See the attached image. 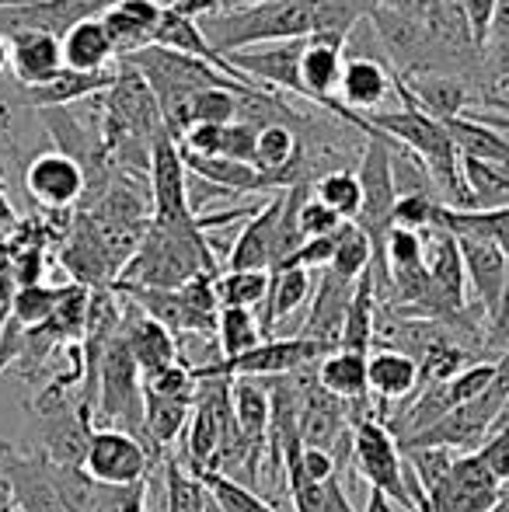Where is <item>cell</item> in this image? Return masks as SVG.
Segmentation results:
<instances>
[{
    "label": "cell",
    "instance_id": "obj_1",
    "mask_svg": "<svg viewBox=\"0 0 509 512\" xmlns=\"http://www.w3.org/2000/svg\"><path fill=\"white\" fill-rule=\"evenodd\" d=\"M199 28L217 53L272 46V42H297L325 32L321 0H279V4L234 7L199 18Z\"/></svg>",
    "mask_w": 509,
    "mask_h": 512
},
{
    "label": "cell",
    "instance_id": "obj_2",
    "mask_svg": "<svg viewBox=\"0 0 509 512\" xmlns=\"http://www.w3.org/2000/svg\"><path fill=\"white\" fill-rule=\"evenodd\" d=\"M95 418L102 429H123L143 439V373L129 356L126 338L116 335L98 370Z\"/></svg>",
    "mask_w": 509,
    "mask_h": 512
},
{
    "label": "cell",
    "instance_id": "obj_3",
    "mask_svg": "<svg viewBox=\"0 0 509 512\" xmlns=\"http://www.w3.org/2000/svg\"><path fill=\"white\" fill-rule=\"evenodd\" d=\"M328 352L321 345L307 342V338L293 335V338H265L255 349H248L238 359H213V363L192 366L196 380L203 377H224V380H276V377H290L300 373L307 366H318Z\"/></svg>",
    "mask_w": 509,
    "mask_h": 512
},
{
    "label": "cell",
    "instance_id": "obj_4",
    "mask_svg": "<svg viewBox=\"0 0 509 512\" xmlns=\"http://www.w3.org/2000/svg\"><path fill=\"white\" fill-rule=\"evenodd\" d=\"M353 471L360 474L370 488H377L387 499L398 502L405 512H415L412 495H408V481H405V453H401L394 432L377 418V411L363 418V422H356Z\"/></svg>",
    "mask_w": 509,
    "mask_h": 512
},
{
    "label": "cell",
    "instance_id": "obj_5",
    "mask_svg": "<svg viewBox=\"0 0 509 512\" xmlns=\"http://www.w3.org/2000/svg\"><path fill=\"white\" fill-rule=\"evenodd\" d=\"M150 223L154 227H192L199 213H192L189 203V168L182 161V147L171 133H164L150 150Z\"/></svg>",
    "mask_w": 509,
    "mask_h": 512
},
{
    "label": "cell",
    "instance_id": "obj_6",
    "mask_svg": "<svg viewBox=\"0 0 509 512\" xmlns=\"http://www.w3.org/2000/svg\"><path fill=\"white\" fill-rule=\"evenodd\" d=\"M0 485L11 495L14 512H67L53 478V460L42 450L0 443Z\"/></svg>",
    "mask_w": 509,
    "mask_h": 512
},
{
    "label": "cell",
    "instance_id": "obj_7",
    "mask_svg": "<svg viewBox=\"0 0 509 512\" xmlns=\"http://www.w3.org/2000/svg\"><path fill=\"white\" fill-rule=\"evenodd\" d=\"M161 460L154 457V450L147 446V439L133 436L123 429H95L84 457V474L98 485H136L147 481V471L157 467Z\"/></svg>",
    "mask_w": 509,
    "mask_h": 512
},
{
    "label": "cell",
    "instance_id": "obj_8",
    "mask_svg": "<svg viewBox=\"0 0 509 512\" xmlns=\"http://www.w3.org/2000/svg\"><path fill=\"white\" fill-rule=\"evenodd\" d=\"M506 488L492 478L478 453H461L450 478L433 495H419L415 512H492L499 506Z\"/></svg>",
    "mask_w": 509,
    "mask_h": 512
},
{
    "label": "cell",
    "instance_id": "obj_9",
    "mask_svg": "<svg viewBox=\"0 0 509 512\" xmlns=\"http://www.w3.org/2000/svg\"><path fill=\"white\" fill-rule=\"evenodd\" d=\"M25 192L49 213L77 206L88 196V175L84 168L63 150H46L35 154L25 168Z\"/></svg>",
    "mask_w": 509,
    "mask_h": 512
},
{
    "label": "cell",
    "instance_id": "obj_10",
    "mask_svg": "<svg viewBox=\"0 0 509 512\" xmlns=\"http://www.w3.org/2000/svg\"><path fill=\"white\" fill-rule=\"evenodd\" d=\"M300 49L304 39L297 42H272V46H255V49H238V53H227V63L245 77L248 84H255L258 91H269V95H300Z\"/></svg>",
    "mask_w": 509,
    "mask_h": 512
},
{
    "label": "cell",
    "instance_id": "obj_11",
    "mask_svg": "<svg viewBox=\"0 0 509 512\" xmlns=\"http://www.w3.org/2000/svg\"><path fill=\"white\" fill-rule=\"evenodd\" d=\"M342 70H346V42L332 39V35H311V39H304V49H300V88H304V102L325 108V112L342 119V112H346L339 105Z\"/></svg>",
    "mask_w": 509,
    "mask_h": 512
},
{
    "label": "cell",
    "instance_id": "obj_12",
    "mask_svg": "<svg viewBox=\"0 0 509 512\" xmlns=\"http://www.w3.org/2000/svg\"><path fill=\"white\" fill-rule=\"evenodd\" d=\"M286 192H276L248 216L241 234L234 237L231 251H227V272H269L276 262V234L279 220H283Z\"/></svg>",
    "mask_w": 509,
    "mask_h": 512
},
{
    "label": "cell",
    "instance_id": "obj_13",
    "mask_svg": "<svg viewBox=\"0 0 509 512\" xmlns=\"http://www.w3.org/2000/svg\"><path fill=\"white\" fill-rule=\"evenodd\" d=\"M454 237H457V248H461L464 272H468V286L478 300V310L492 321L506 290L509 255L496 241H489V237H478V234H454Z\"/></svg>",
    "mask_w": 509,
    "mask_h": 512
},
{
    "label": "cell",
    "instance_id": "obj_14",
    "mask_svg": "<svg viewBox=\"0 0 509 512\" xmlns=\"http://www.w3.org/2000/svg\"><path fill=\"white\" fill-rule=\"evenodd\" d=\"M360 283V279H356ZM353 279H342L335 276L332 269L321 272V283L314 286V300H311V314L304 317L297 335L307 338V342L321 345L325 352L339 349V338H342V324H346L349 304H353V293H356Z\"/></svg>",
    "mask_w": 509,
    "mask_h": 512
},
{
    "label": "cell",
    "instance_id": "obj_15",
    "mask_svg": "<svg viewBox=\"0 0 509 512\" xmlns=\"http://www.w3.org/2000/svg\"><path fill=\"white\" fill-rule=\"evenodd\" d=\"M398 95V74L387 70L377 56H346V70L339 81V105L356 115L384 112L387 98Z\"/></svg>",
    "mask_w": 509,
    "mask_h": 512
},
{
    "label": "cell",
    "instance_id": "obj_16",
    "mask_svg": "<svg viewBox=\"0 0 509 512\" xmlns=\"http://www.w3.org/2000/svg\"><path fill=\"white\" fill-rule=\"evenodd\" d=\"M318 384L325 387L332 398L346 401L353 411V422H363L374 415V394H370V356H356V352H328L318 366Z\"/></svg>",
    "mask_w": 509,
    "mask_h": 512
},
{
    "label": "cell",
    "instance_id": "obj_17",
    "mask_svg": "<svg viewBox=\"0 0 509 512\" xmlns=\"http://www.w3.org/2000/svg\"><path fill=\"white\" fill-rule=\"evenodd\" d=\"M161 18H164L161 0H112L102 11V25L109 32L112 46H116L119 60L154 46Z\"/></svg>",
    "mask_w": 509,
    "mask_h": 512
},
{
    "label": "cell",
    "instance_id": "obj_18",
    "mask_svg": "<svg viewBox=\"0 0 509 512\" xmlns=\"http://www.w3.org/2000/svg\"><path fill=\"white\" fill-rule=\"evenodd\" d=\"M11 42V74L21 88H39L53 81L63 70V42L53 32L39 28H21V32L4 35Z\"/></svg>",
    "mask_w": 509,
    "mask_h": 512
},
{
    "label": "cell",
    "instance_id": "obj_19",
    "mask_svg": "<svg viewBox=\"0 0 509 512\" xmlns=\"http://www.w3.org/2000/svg\"><path fill=\"white\" fill-rule=\"evenodd\" d=\"M119 335L126 338L129 356L136 359L143 377H150V373H157V370H168V366H175V363H185L182 349H178V335H171L164 324L140 314L129 300H126V317H123Z\"/></svg>",
    "mask_w": 509,
    "mask_h": 512
},
{
    "label": "cell",
    "instance_id": "obj_20",
    "mask_svg": "<svg viewBox=\"0 0 509 512\" xmlns=\"http://www.w3.org/2000/svg\"><path fill=\"white\" fill-rule=\"evenodd\" d=\"M405 91L412 95V102L426 115H433L436 122H454L461 115H468L471 91L461 77L450 74H408L401 77Z\"/></svg>",
    "mask_w": 509,
    "mask_h": 512
},
{
    "label": "cell",
    "instance_id": "obj_21",
    "mask_svg": "<svg viewBox=\"0 0 509 512\" xmlns=\"http://www.w3.org/2000/svg\"><path fill=\"white\" fill-rule=\"evenodd\" d=\"M116 77H119V63L102 70V74H77V70L63 67L53 81L39 84V88H25V95L32 98V105L39 112H46V108H70L77 102H88V98L109 95Z\"/></svg>",
    "mask_w": 509,
    "mask_h": 512
},
{
    "label": "cell",
    "instance_id": "obj_22",
    "mask_svg": "<svg viewBox=\"0 0 509 512\" xmlns=\"http://www.w3.org/2000/svg\"><path fill=\"white\" fill-rule=\"evenodd\" d=\"M370 394L377 398V418L384 422V411L394 401H408L419 394V363L398 349H381L370 356Z\"/></svg>",
    "mask_w": 509,
    "mask_h": 512
},
{
    "label": "cell",
    "instance_id": "obj_23",
    "mask_svg": "<svg viewBox=\"0 0 509 512\" xmlns=\"http://www.w3.org/2000/svg\"><path fill=\"white\" fill-rule=\"evenodd\" d=\"M60 42H63V67L77 70V74H102V70L119 63L116 46H112L102 18L77 21Z\"/></svg>",
    "mask_w": 509,
    "mask_h": 512
},
{
    "label": "cell",
    "instance_id": "obj_24",
    "mask_svg": "<svg viewBox=\"0 0 509 512\" xmlns=\"http://www.w3.org/2000/svg\"><path fill=\"white\" fill-rule=\"evenodd\" d=\"M269 276H272L269 297H265L262 314H258L265 338H272L276 324H283L286 317L297 314L300 307L314 300V279L307 269H283V272H269Z\"/></svg>",
    "mask_w": 509,
    "mask_h": 512
},
{
    "label": "cell",
    "instance_id": "obj_25",
    "mask_svg": "<svg viewBox=\"0 0 509 512\" xmlns=\"http://www.w3.org/2000/svg\"><path fill=\"white\" fill-rule=\"evenodd\" d=\"M231 405L245 443L255 446V450H265L272 422V401L265 380H231Z\"/></svg>",
    "mask_w": 509,
    "mask_h": 512
},
{
    "label": "cell",
    "instance_id": "obj_26",
    "mask_svg": "<svg viewBox=\"0 0 509 512\" xmlns=\"http://www.w3.org/2000/svg\"><path fill=\"white\" fill-rule=\"evenodd\" d=\"M377 279L374 269L363 272L360 283H356L353 293V304H349L346 324H342V338H339V349L342 352H356V356H370L374 349V338H377Z\"/></svg>",
    "mask_w": 509,
    "mask_h": 512
},
{
    "label": "cell",
    "instance_id": "obj_27",
    "mask_svg": "<svg viewBox=\"0 0 509 512\" xmlns=\"http://www.w3.org/2000/svg\"><path fill=\"white\" fill-rule=\"evenodd\" d=\"M189 418H192V401L143 394V439H147V446L154 450L157 460H161V453L189 429Z\"/></svg>",
    "mask_w": 509,
    "mask_h": 512
},
{
    "label": "cell",
    "instance_id": "obj_28",
    "mask_svg": "<svg viewBox=\"0 0 509 512\" xmlns=\"http://www.w3.org/2000/svg\"><path fill=\"white\" fill-rule=\"evenodd\" d=\"M436 227L450 230V234H478L496 241L509 255V206L503 209H450L440 206L436 213Z\"/></svg>",
    "mask_w": 509,
    "mask_h": 512
},
{
    "label": "cell",
    "instance_id": "obj_29",
    "mask_svg": "<svg viewBox=\"0 0 509 512\" xmlns=\"http://www.w3.org/2000/svg\"><path fill=\"white\" fill-rule=\"evenodd\" d=\"M461 168L475 209L509 206V168L492 161H478V157H461Z\"/></svg>",
    "mask_w": 509,
    "mask_h": 512
},
{
    "label": "cell",
    "instance_id": "obj_30",
    "mask_svg": "<svg viewBox=\"0 0 509 512\" xmlns=\"http://www.w3.org/2000/svg\"><path fill=\"white\" fill-rule=\"evenodd\" d=\"M258 342H265V331L258 324L255 310L241 307H220L217 317V349L220 359H238L248 349H255Z\"/></svg>",
    "mask_w": 509,
    "mask_h": 512
},
{
    "label": "cell",
    "instance_id": "obj_31",
    "mask_svg": "<svg viewBox=\"0 0 509 512\" xmlns=\"http://www.w3.org/2000/svg\"><path fill=\"white\" fill-rule=\"evenodd\" d=\"M311 196L321 199L332 213H339L346 223L356 220L363 203V189H360V178H356V168H342V171H328L321 175L318 182L311 185Z\"/></svg>",
    "mask_w": 509,
    "mask_h": 512
},
{
    "label": "cell",
    "instance_id": "obj_32",
    "mask_svg": "<svg viewBox=\"0 0 509 512\" xmlns=\"http://www.w3.org/2000/svg\"><path fill=\"white\" fill-rule=\"evenodd\" d=\"M370 265H374V244H370V237L363 234L356 223H346V227L339 230V237H335V255L328 269H332L335 276L353 279L356 283L363 272H370Z\"/></svg>",
    "mask_w": 509,
    "mask_h": 512
},
{
    "label": "cell",
    "instance_id": "obj_33",
    "mask_svg": "<svg viewBox=\"0 0 509 512\" xmlns=\"http://www.w3.org/2000/svg\"><path fill=\"white\" fill-rule=\"evenodd\" d=\"M401 453H405L408 471L415 474V481H419V488H422L426 499L450 478L457 457H461V453L443 450V446H408V450H401Z\"/></svg>",
    "mask_w": 509,
    "mask_h": 512
},
{
    "label": "cell",
    "instance_id": "obj_34",
    "mask_svg": "<svg viewBox=\"0 0 509 512\" xmlns=\"http://www.w3.org/2000/svg\"><path fill=\"white\" fill-rule=\"evenodd\" d=\"M269 286V272H224V276H217V300L220 307L262 310L265 297H269Z\"/></svg>",
    "mask_w": 509,
    "mask_h": 512
},
{
    "label": "cell",
    "instance_id": "obj_35",
    "mask_svg": "<svg viewBox=\"0 0 509 512\" xmlns=\"http://www.w3.org/2000/svg\"><path fill=\"white\" fill-rule=\"evenodd\" d=\"M63 297V286H18L11 300V321H18L25 331L42 328L53 317L56 304Z\"/></svg>",
    "mask_w": 509,
    "mask_h": 512
},
{
    "label": "cell",
    "instance_id": "obj_36",
    "mask_svg": "<svg viewBox=\"0 0 509 512\" xmlns=\"http://www.w3.org/2000/svg\"><path fill=\"white\" fill-rule=\"evenodd\" d=\"M252 91H231V88H210L199 91L192 102V122L203 126H234L241 119V108Z\"/></svg>",
    "mask_w": 509,
    "mask_h": 512
},
{
    "label": "cell",
    "instance_id": "obj_37",
    "mask_svg": "<svg viewBox=\"0 0 509 512\" xmlns=\"http://www.w3.org/2000/svg\"><path fill=\"white\" fill-rule=\"evenodd\" d=\"M203 485H206V492L217 499V506L227 512H279L276 502L262 499L252 488L238 485V481L224 478V474H203Z\"/></svg>",
    "mask_w": 509,
    "mask_h": 512
},
{
    "label": "cell",
    "instance_id": "obj_38",
    "mask_svg": "<svg viewBox=\"0 0 509 512\" xmlns=\"http://www.w3.org/2000/svg\"><path fill=\"white\" fill-rule=\"evenodd\" d=\"M440 199L433 192H405L398 196V206H394V227L405 230H429L436 227V213H440Z\"/></svg>",
    "mask_w": 509,
    "mask_h": 512
},
{
    "label": "cell",
    "instance_id": "obj_39",
    "mask_svg": "<svg viewBox=\"0 0 509 512\" xmlns=\"http://www.w3.org/2000/svg\"><path fill=\"white\" fill-rule=\"evenodd\" d=\"M95 512H150V481L136 485H98Z\"/></svg>",
    "mask_w": 509,
    "mask_h": 512
},
{
    "label": "cell",
    "instance_id": "obj_40",
    "mask_svg": "<svg viewBox=\"0 0 509 512\" xmlns=\"http://www.w3.org/2000/svg\"><path fill=\"white\" fill-rule=\"evenodd\" d=\"M342 227H346V220L339 213H332L321 199L307 196L300 203V234H304V241H311V237H335Z\"/></svg>",
    "mask_w": 509,
    "mask_h": 512
},
{
    "label": "cell",
    "instance_id": "obj_41",
    "mask_svg": "<svg viewBox=\"0 0 509 512\" xmlns=\"http://www.w3.org/2000/svg\"><path fill=\"white\" fill-rule=\"evenodd\" d=\"M485 49H492V67L499 77H509V0H496V18Z\"/></svg>",
    "mask_w": 509,
    "mask_h": 512
},
{
    "label": "cell",
    "instance_id": "obj_42",
    "mask_svg": "<svg viewBox=\"0 0 509 512\" xmlns=\"http://www.w3.org/2000/svg\"><path fill=\"white\" fill-rule=\"evenodd\" d=\"M478 457L485 460V467L492 471V478L499 481V485H509V429L496 432V436H489V443L478 450Z\"/></svg>",
    "mask_w": 509,
    "mask_h": 512
},
{
    "label": "cell",
    "instance_id": "obj_43",
    "mask_svg": "<svg viewBox=\"0 0 509 512\" xmlns=\"http://www.w3.org/2000/svg\"><path fill=\"white\" fill-rule=\"evenodd\" d=\"M300 464H304V471L311 474L318 485H325L328 478H335V457L325 450H311V446H304V450H300Z\"/></svg>",
    "mask_w": 509,
    "mask_h": 512
},
{
    "label": "cell",
    "instance_id": "obj_44",
    "mask_svg": "<svg viewBox=\"0 0 509 512\" xmlns=\"http://www.w3.org/2000/svg\"><path fill=\"white\" fill-rule=\"evenodd\" d=\"M489 345L503 352L509 345V272H506V290H503V300H499V310L489 321Z\"/></svg>",
    "mask_w": 509,
    "mask_h": 512
},
{
    "label": "cell",
    "instance_id": "obj_45",
    "mask_svg": "<svg viewBox=\"0 0 509 512\" xmlns=\"http://www.w3.org/2000/svg\"><path fill=\"white\" fill-rule=\"evenodd\" d=\"M321 512H356L353 502H349V495H346V488H342L339 474L325 481V506H321Z\"/></svg>",
    "mask_w": 509,
    "mask_h": 512
},
{
    "label": "cell",
    "instance_id": "obj_46",
    "mask_svg": "<svg viewBox=\"0 0 509 512\" xmlns=\"http://www.w3.org/2000/svg\"><path fill=\"white\" fill-rule=\"evenodd\" d=\"M401 506L394 499H387L384 492H377V488H370L367 492V506H363V512H398Z\"/></svg>",
    "mask_w": 509,
    "mask_h": 512
},
{
    "label": "cell",
    "instance_id": "obj_47",
    "mask_svg": "<svg viewBox=\"0 0 509 512\" xmlns=\"http://www.w3.org/2000/svg\"><path fill=\"white\" fill-rule=\"evenodd\" d=\"M255 4H279V0H220L217 11H234V7H255Z\"/></svg>",
    "mask_w": 509,
    "mask_h": 512
},
{
    "label": "cell",
    "instance_id": "obj_48",
    "mask_svg": "<svg viewBox=\"0 0 509 512\" xmlns=\"http://www.w3.org/2000/svg\"><path fill=\"white\" fill-rule=\"evenodd\" d=\"M4 70H11V42L0 35V77H4Z\"/></svg>",
    "mask_w": 509,
    "mask_h": 512
},
{
    "label": "cell",
    "instance_id": "obj_49",
    "mask_svg": "<svg viewBox=\"0 0 509 512\" xmlns=\"http://www.w3.org/2000/svg\"><path fill=\"white\" fill-rule=\"evenodd\" d=\"M492 512H509V488H506V492H503V499H499V506L492 509Z\"/></svg>",
    "mask_w": 509,
    "mask_h": 512
},
{
    "label": "cell",
    "instance_id": "obj_50",
    "mask_svg": "<svg viewBox=\"0 0 509 512\" xmlns=\"http://www.w3.org/2000/svg\"><path fill=\"white\" fill-rule=\"evenodd\" d=\"M206 512H227V509H220V506H217V499L210 495V499H206Z\"/></svg>",
    "mask_w": 509,
    "mask_h": 512
},
{
    "label": "cell",
    "instance_id": "obj_51",
    "mask_svg": "<svg viewBox=\"0 0 509 512\" xmlns=\"http://www.w3.org/2000/svg\"><path fill=\"white\" fill-rule=\"evenodd\" d=\"M503 356H509V345H506V352H503Z\"/></svg>",
    "mask_w": 509,
    "mask_h": 512
}]
</instances>
